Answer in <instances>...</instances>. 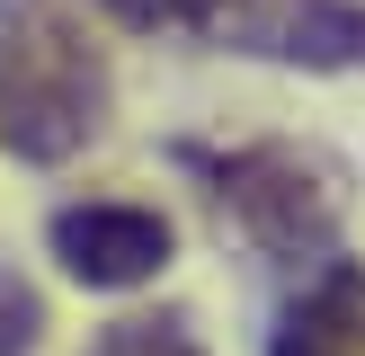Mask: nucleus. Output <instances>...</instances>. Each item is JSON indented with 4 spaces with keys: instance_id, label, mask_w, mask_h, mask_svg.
Instances as JSON below:
<instances>
[{
    "instance_id": "6",
    "label": "nucleus",
    "mask_w": 365,
    "mask_h": 356,
    "mask_svg": "<svg viewBox=\"0 0 365 356\" xmlns=\"http://www.w3.org/2000/svg\"><path fill=\"white\" fill-rule=\"evenodd\" d=\"M89 356H205L187 312H143V320H116L107 338H89Z\"/></svg>"
},
{
    "instance_id": "2",
    "label": "nucleus",
    "mask_w": 365,
    "mask_h": 356,
    "mask_svg": "<svg viewBox=\"0 0 365 356\" xmlns=\"http://www.w3.org/2000/svg\"><path fill=\"white\" fill-rule=\"evenodd\" d=\"M116 27L277 71H365V0H98Z\"/></svg>"
},
{
    "instance_id": "1",
    "label": "nucleus",
    "mask_w": 365,
    "mask_h": 356,
    "mask_svg": "<svg viewBox=\"0 0 365 356\" xmlns=\"http://www.w3.org/2000/svg\"><path fill=\"white\" fill-rule=\"evenodd\" d=\"M107 53L71 0H0V142L36 169L107 134Z\"/></svg>"
},
{
    "instance_id": "5",
    "label": "nucleus",
    "mask_w": 365,
    "mask_h": 356,
    "mask_svg": "<svg viewBox=\"0 0 365 356\" xmlns=\"http://www.w3.org/2000/svg\"><path fill=\"white\" fill-rule=\"evenodd\" d=\"M267 356H365V267H348V258L312 267L303 294L285 303Z\"/></svg>"
},
{
    "instance_id": "7",
    "label": "nucleus",
    "mask_w": 365,
    "mask_h": 356,
    "mask_svg": "<svg viewBox=\"0 0 365 356\" xmlns=\"http://www.w3.org/2000/svg\"><path fill=\"white\" fill-rule=\"evenodd\" d=\"M36 330H45V303H36V285H18L9 267H0V356H27Z\"/></svg>"
},
{
    "instance_id": "4",
    "label": "nucleus",
    "mask_w": 365,
    "mask_h": 356,
    "mask_svg": "<svg viewBox=\"0 0 365 356\" xmlns=\"http://www.w3.org/2000/svg\"><path fill=\"white\" fill-rule=\"evenodd\" d=\"M45 249L89 294H134V285H152L170 267V214L125 205V196H89V205H63L45 223Z\"/></svg>"
},
{
    "instance_id": "3",
    "label": "nucleus",
    "mask_w": 365,
    "mask_h": 356,
    "mask_svg": "<svg viewBox=\"0 0 365 356\" xmlns=\"http://www.w3.org/2000/svg\"><path fill=\"white\" fill-rule=\"evenodd\" d=\"M178 160L196 169L205 205L223 214L259 258L303 267V276L339 258V187H330V169H321L312 152H294V142H232V152L187 142Z\"/></svg>"
}]
</instances>
